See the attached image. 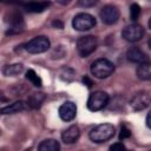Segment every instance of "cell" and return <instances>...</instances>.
Returning <instances> with one entry per match:
<instances>
[{"label": "cell", "instance_id": "7c38bea8", "mask_svg": "<svg viewBox=\"0 0 151 151\" xmlns=\"http://www.w3.org/2000/svg\"><path fill=\"white\" fill-rule=\"evenodd\" d=\"M126 58H127L129 61L136 63V64L149 63L147 54L144 51H142L139 47H131V48H129L127 52H126Z\"/></svg>", "mask_w": 151, "mask_h": 151}, {"label": "cell", "instance_id": "9c48e42d", "mask_svg": "<svg viewBox=\"0 0 151 151\" xmlns=\"http://www.w3.org/2000/svg\"><path fill=\"white\" fill-rule=\"evenodd\" d=\"M151 103V98H150V93L146 91H142L136 93L131 100H130V105L134 111H143L146 107H149Z\"/></svg>", "mask_w": 151, "mask_h": 151}, {"label": "cell", "instance_id": "2e32d148", "mask_svg": "<svg viewBox=\"0 0 151 151\" xmlns=\"http://www.w3.org/2000/svg\"><path fill=\"white\" fill-rule=\"evenodd\" d=\"M59 147H60V145H59L58 140L50 138V139L42 140L39 144L38 151H59Z\"/></svg>", "mask_w": 151, "mask_h": 151}, {"label": "cell", "instance_id": "44dd1931", "mask_svg": "<svg viewBox=\"0 0 151 151\" xmlns=\"http://www.w3.org/2000/svg\"><path fill=\"white\" fill-rule=\"evenodd\" d=\"M140 14V7L138 4H132L130 6V18L132 21H137L138 17Z\"/></svg>", "mask_w": 151, "mask_h": 151}, {"label": "cell", "instance_id": "603a6c76", "mask_svg": "<svg viewBox=\"0 0 151 151\" xmlns=\"http://www.w3.org/2000/svg\"><path fill=\"white\" fill-rule=\"evenodd\" d=\"M109 151H126V147H125V145H124L123 143L118 142V143L112 144V145L110 146Z\"/></svg>", "mask_w": 151, "mask_h": 151}, {"label": "cell", "instance_id": "ac0fdd59", "mask_svg": "<svg viewBox=\"0 0 151 151\" xmlns=\"http://www.w3.org/2000/svg\"><path fill=\"white\" fill-rule=\"evenodd\" d=\"M22 6L29 13H40L50 6V2H28V4H24Z\"/></svg>", "mask_w": 151, "mask_h": 151}, {"label": "cell", "instance_id": "30bf717a", "mask_svg": "<svg viewBox=\"0 0 151 151\" xmlns=\"http://www.w3.org/2000/svg\"><path fill=\"white\" fill-rule=\"evenodd\" d=\"M77 114V105L73 101H65L59 107V117L64 122H71L76 118Z\"/></svg>", "mask_w": 151, "mask_h": 151}, {"label": "cell", "instance_id": "4316f807", "mask_svg": "<svg viewBox=\"0 0 151 151\" xmlns=\"http://www.w3.org/2000/svg\"><path fill=\"white\" fill-rule=\"evenodd\" d=\"M6 100H7V98L4 96L2 92H0V101H6Z\"/></svg>", "mask_w": 151, "mask_h": 151}, {"label": "cell", "instance_id": "5bb4252c", "mask_svg": "<svg viewBox=\"0 0 151 151\" xmlns=\"http://www.w3.org/2000/svg\"><path fill=\"white\" fill-rule=\"evenodd\" d=\"M28 109L29 107H28L27 101L18 100V101H14L11 105L1 107L0 109V114H13V113H18V112H21V111H25V110H28Z\"/></svg>", "mask_w": 151, "mask_h": 151}, {"label": "cell", "instance_id": "8fae6325", "mask_svg": "<svg viewBox=\"0 0 151 151\" xmlns=\"http://www.w3.org/2000/svg\"><path fill=\"white\" fill-rule=\"evenodd\" d=\"M7 22L9 25V31L7 33H18L24 28V20L22 15L19 12H11L8 14Z\"/></svg>", "mask_w": 151, "mask_h": 151}, {"label": "cell", "instance_id": "8992f818", "mask_svg": "<svg viewBox=\"0 0 151 151\" xmlns=\"http://www.w3.org/2000/svg\"><path fill=\"white\" fill-rule=\"evenodd\" d=\"M96 24H97L96 18L93 15H91L90 13H84V12L74 15V18L72 20V26L77 31H88V29L93 28L96 26Z\"/></svg>", "mask_w": 151, "mask_h": 151}, {"label": "cell", "instance_id": "d6986e66", "mask_svg": "<svg viewBox=\"0 0 151 151\" xmlns=\"http://www.w3.org/2000/svg\"><path fill=\"white\" fill-rule=\"evenodd\" d=\"M45 94L44 93H33L32 96H29V98L27 99V104L29 109H39L41 106V104L45 100Z\"/></svg>", "mask_w": 151, "mask_h": 151}, {"label": "cell", "instance_id": "d4e9b609", "mask_svg": "<svg viewBox=\"0 0 151 151\" xmlns=\"http://www.w3.org/2000/svg\"><path fill=\"white\" fill-rule=\"evenodd\" d=\"M83 83H84V84H85V85H86L88 88H91V87L93 86V81H92V80H91V79H90L87 76H85V77L83 78Z\"/></svg>", "mask_w": 151, "mask_h": 151}, {"label": "cell", "instance_id": "9a60e30c", "mask_svg": "<svg viewBox=\"0 0 151 151\" xmlns=\"http://www.w3.org/2000/svg\"><path fill=\"white\" fill-rule=\"evenodd\" d=\"M136 72H137V77L140 80H150L151 79V64L150 63L139 64Z\"/></svg>", "mask_w": 151, "mask_h": 151}, {"label": "cell", "instance_id": "f546056e", "mask_svg": "<svg viewBox=\"0 0 151 151\" xmlns=\"http://www.w3.org/2000/svg\"><path fill=\"white\" fill-rule=\"evenodd\" d=\"M126 151H127V150H126Z\"/></svg>", "mask_w": 151, "mask_h": 151}, {"label": "cell", "instance_id": "ffe728a7", "mask_svg": "<svg viewBox=\"0 0 151 151\" xmlns=\"http://www.w3.org/2000/svg\"><path fill=\"white\" fill-rule=\"evenodd\" d=\"M26 79L29 80L35 87H41V86H42V81H41L40 77H39V76L35 73V71L32 70V68L26 72Z\"/></svg>", "mask_w": 151, "mask_h": 151}, {"label": "cell", "instance_id": "5b68a950", "mask_svg": "<svg viewBox=\"0 0 151 151\" xmlns=\"http://www.w3.org/2000/svg\"><path fill=\"white\" fill-rule=\"evenodd\" d=\"M109 94L104 91H96L90 94L87 99V109L90 111H100L109 104Z\"/></svg>", "mask_w": 151, "mask_h": 151}, {"label": "cell", "instance_id": "7402d4cb", "mask_svg": "<svg viewBox=\"0 0 151 151\" xmlns=\"http://www.w3.org/2000/svg\"><path fill=\"white\" fill-rule=\"evenodd\" d=\"M131 136V131L124 125V126H122V129H120V133H119V139L122 140H124V139H126V138H129Z\"/></svg>", "mask_w": 151, "mask_h": 151}, {"label": "cell", "instance_id": "6da1fadb", "mask_svg": "<svg viewBox=\"0 0 151 151\" xmlns=\"http://www.w3.org/2000/svg\"><path fill=\"white\" fill-rule=\"evenodd\" d=\"M114 136V126L110 123H104L94 126L88 132V138L94 143H104Z\"/></svg>", "mask_w": 151, "mask_h": 151}, {"label": "cell", "instance_id": "f1b7e54d", "mask_svg": "<svg viewBox=\"0 0 151 151\" xmlns=\"http://www.w3.org/2000/svg\"><path fill=\"white\" fill-rule=\"evenodd\" d=\"M26 151H28V150H26Z\"/></svg>", "mask_w": 151, "mask_h": 151}, {"label": "cell", "instance_id": "cb8c5ba5", "mask_svg": "<svg viewBox=\"0 0 151 151\" xmlns=\"http://www.w3.org/2000/svg\"><path fill=\"white\" fill-rule=\"evenodd\" d=\"M97 4V1H94V0H92V1H84V0H81V1H79L78 2V5H80V6H85V7H88V6H94Z\"/></svg>", "mask_w": 151, "mask_h": 151}, {"label": "cell", "instance_id": "3957f363", "mask_svg": "<svg viewBox=\"0 0 151 151\" xmlns=\"http://www.w3.org/2000/svg\"><path fill=\"white\" fill-rule=\"evenodd\" d=\"M98 46V40L94 35H85L80 37L77 40V51L80 57H88L91 53L96 51Z\"/></svg>", "mask_w": 151, "mask_h": 151}, {"label": "cell", "instance_id": "7a4b0ae2", "mask_svg": "<svg viewBox=\"0 0 151 151\" xmlns=\"http://www.w3.org/2000/svg\"><path fill=\"white\" fill-rule=\"evenodd\" d=\"M113 71H114L113 63H111L105 58L97 59L91 64V73L98 79L107 78L113 73Z\"/></svg>", "mask_w": 151, "mask_h": 151}, {"label": "cell", "instance_id": "e0dca14e", "mask_svg": "<svg viewBox=\"0 0 151 151\" xmlns=\"http://www.w3.org/2000/svg\"><path fill=\"white\" fill-rule=\"evenodd\" d=\"M24 71V65L22 64H11V65H6L2 70V73L6 77H13V76H18Z\"/></svg>", "mask_w": 151, "mask_h": 151}, {"label": "cell", "instance_id": "277c9868", "mask_svg": "<svg viewBox=\"0 0 151 151\" xmlns=\"http://www.w3.org/2000/svg\"><path fill=\"white\" fill-rule=\"evenodd\" d=\"M50 46H51V42H50L48 38L44 37V35H39V37L33 38L28 42H26L25 44V50L28 53L39 54V53L46 52L50 48Z\"/></svg>", "mask_w": 151, "mask_h": 151}, {"label": "cell", "instance_id": "83f0119b", "mask_svg": "<svg viewBox=\"0 0 151 151\" xmlns=\"http://www.w3.org/2000/svg\"><path fill=\"white\" fill-rule=\"evenodd\" d=\"M146 126L150 127V114L146 116Z\"/></svg>", "mask_w": 151, "mask_h": 151}, {"label": "cell", "instance_id": "52a82bcc", "mask_svg": "<svg viewBox=\"0 0 151 151\" xmlns=\"http://www.w3.org/2000/svg\"><path fill=\"white\" fill-rule=\"evenodd\" d=\"M122 37L130 42H136L138 40H140L144 37V27L137 22H132L130 25H127L123 32H122Z\"/></svg>", "mask_w": 151, "mask_h": 151}, {"label": "cell", "instance_id": "ba28073f", "mask_svg": "<svg viewBox=\"0 0 151 151\" xmlns=\"http://www.w3.org/2000/svg\"><path fill=\"white\" fill-rule=\"evenodd\" d=\"M99 15H100V19H101V21L104 24H106V25H113V24H116L118 21L120 13H119V9L116 6H113V5H106V6H104L100 9Z\"/></svg>", "mask_w": 151, "mask_h": 151}, {"label": "cell", "instance_id": "4fadbf2b", "mask_svg": "<svg viewBox=\"0 0 151 151\" xmlns=\"http://www.w3.org/2000/svg\"><path fill=\"white\" fill-rule=\"evenodd\" d=\"M80 137V130L77 125H71L66 130L63 131L61 133V139L66 144H72L76 143Z\"/></svg>", "mask_w": 151, "mask_h": 151}, {"label": "cell", "instance_id": "484cf974", "mask_svg": "<svg viewBox=\"0 0 151 151\" xmlns=\"http://www.w3.org/2000/svg\"><path fill=\"white\" fill-rule=\"evenodd\" d=\"M52 25H53L54 27H59V28H63V22H61V21H59V20H57V21H53V22H52Z\"/></svg>", "mask_w": 151, "mask_h": 151}]
</instances>
